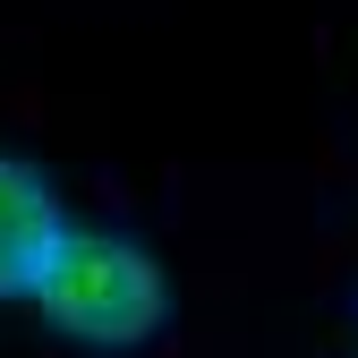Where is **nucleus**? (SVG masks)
<instances>
[{
  "label": "nucleus",
  "instance_id": "2",
  "mask_svg": "<svg viewBox=\"0 0 358 358\" xmlns=\"http://www.w3.org/2000/svg\"><path fill=\"white\" fill-rule=\"evenodd\" d=\"M69 239V213H60V188L43 179L34 162L0 154V299H26L34 273L52 264V248Z\"/></svg>",
  "mask_w": 358,
  "mask_h": 358
},
{
  "label": "nucleus",
  "instance_id": "1",
  "mask_svg": "<svg viewBox=\"0 0 358 358\" xmlns=\"http://www.w3.org/2000/svg\"><path fill=\"white\" fill-rule=\"evenodd\" d=\"M43 307V324L85 341V350H137L162 333L171 316V282L162 264L137 248V239H111V231H69L52 248V264L34 273L26 290Z\"/></svg>",
  "mask_w": 358,
  "mask_h": 358
}]
</instances>
